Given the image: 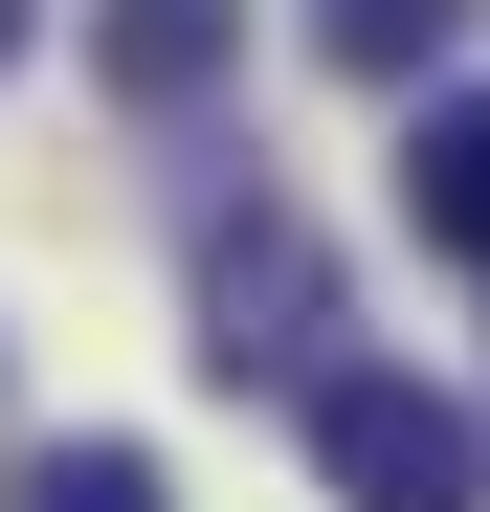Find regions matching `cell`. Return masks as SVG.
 <instances>
[{
    "mask_svg": "<svg viewBox=\"0 0 490 512\" xmlns=\"http://www.w3.org/2000/svg\"><path fill=\"white\" fill-rule=\"evenodd\" d=\"M312 468H335V512H490V423L401 357H335L312 379Z\"/></svg>",
    "mask_w": 490,
    "mask_h": 512,
    "instance_id": "cell-1",
    "label": "cell"
},
{
    "mask_svg": "<svg viewBox=\"0 0 490 512\" xmlns=\"http://www.w3.org/2000/svg\"><path fill=\"white\" fill-rule=\"evenodd\" d=\"M201 379L245 401V379H335V268H312V223L290 201H245V223H201Z\"/></svg>",
    "mask_w": 490,
    "mask_h": 512,
    "instance_id": "cell-2",
    "label": "cell"
},
{
    "mask_svg": "<svg viewBox=\"0 0 490 512\" xmlns=\"http://www.w3.org/2000/svg\"><path fill=\"white\" fill-rule=\"evenodd\" d=\"M245 67V0H90V90L112 112H201Z\"/></svg>",
    "mask_w": 490,
    "mask_h": 512,
    "instance_id": "cell-3",
    "label": "cell"
},
{
    "mask_svg": "<svg viewBox=\"0 0 490 512\" xmlns=\"http://www.w3.org/2000/svg\"><path fill=\"white\" fill-rule=\"evenodd\" d=\"M401 223H424L446 268H490V90H424V134H401Z\"/></svg>",
    "mask_w": 490,
    "mask_h": 512,
    "instance_id": "cell-4",
    "label": "cell"
},
{
    "mask_svg": "<svg viewBox=\"0 0 490 512\" xmlns=\"http://www.w3.org/2000/svg\"><path fill=\"white\" fill-rule=\"evenodd\" d=\"M468 45V0H312V67H357V90H424Z\"/></svg>",
    "mask_w": 490,
    "mask_h": 512,
    "instance_id": "cell-5",
    "label": "cell"
},
{
    "mask_svg": "<svg viewBox=\"0 0 490 512\" xmlns=\"http://www.w3.org/2000/svg\"><path fill=\"white\" fill-rule=\"evenodd\" d=\"M0 512H156V446H23Z\"/></svg>",
    "mask_w": 490,
    "mask_h": 512,
    "instance_id": "cell-6",
    "label": "cell"
},
{
    "mask_svg": "<svg viewBox=\"0 0 490 512\" xmlns=\"http://www.w3.org/2000/svg\"><path fill=\"white\" fill-rule=\"evenodd\" d=\"M0 67H23V0H0Z\"/></svg>",
    "mask_w": 490,
    "mask_h": 512,
    "instance_id": "cell-7",
    "label": "cell"
}]
</instances>
